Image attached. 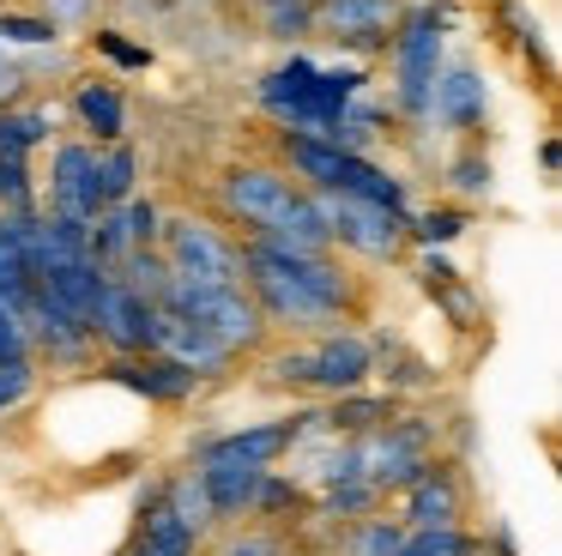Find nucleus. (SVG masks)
<instances>
[{
  "label": "nucleus",
  "instance_id": "1",
  "mask_svg": "<svg viewBox=\"0 0 562 556\" xmlns=\"http://www.w3.org/2000/svg\"><path fill=\"white\" fill-rule=\"evenodd\" d=\"M158 309L170 314H188L194 326H206L224 351H255L260 333H267V314L255 309L243 285H194V278H176L158 290Z\"/></svg>",
  "mask_w": 562,
  "mask_h": 556
},
{
  "label": "nucleus",
  "instance_id": "2",
  "mask_svg": "<svg viewBox=\"0 0 562 556\" xmlns=\"http://www.w3.org/2000/svg\"><path fill=\"white\" fill-rule=\"evenodd\" d=\"M441 31H448V7H412L393 24V103L412 121H429V91L441 73Z\"/></svg>",
  "mask_w": 562,
  "mask_h": 556
},
{
  "label": "nucleus",
  "instance_id": "3",
  "mask_svg": "<svg viewBox=\"0 0 562 556\" xmlns=\"http://www.w3.org/2000/svg\"><path fill=\"white\" fill-rule=\"evenodd\" d=\"M164 260L176 278H194V285H243V248L224 236L206 218H164L158 224Z\"/></svg>",
  "mask_w": 562,
  "mask_h": 556
},
{
  "label": "nucleus",
  "instance_id": "4",
  "mask_svg": "<svg viewBox=\"0 0 562 556\" xmlns=\"http://www.w3.org/2000/svg\"><path fill=\"white\" fill-rule=\"evenodd\" d=\"M296 193H303V181H296L291 169H279V164H236L231 176H224L218 200H224V212H231L236 224H248L260 236V230L284 224V212H291Z\"/></svg>",
  "mask_w": 562,
  "mask_h": 556
},
{
  "label": "nucleus",
  "instance_id": "5",
  "mask_svg": "<svg viewBox=\"0 0 562 556\" xmlns=\"http://www.w3.org/2000/svg\"><path fill=\"white\" fill-rule=\"evenodd\" d=\"M321 212H327V230L339 248L363 254V260H393L405 248V224L393 212L369 200H351V193H321Z\"/></svg>",
  "mask_w": 562,
  "mask_h": 556
},
{
  "label": "nucleus",
  "instance_id": "6",
  "mask_svg": "<svg viewBox=\"0 0 562 556\" xmlns=\"http://www.w3.org/2000/svg\"><path fill=\"white\" fill-rule=\"evenodd\" d=\"M151 309H158V302H146L139 290H127L122 278L103 273L86 326H91V338H103V345L115 351V357H139V351H151Z\"/></svg>",
  "mask_w": 562,
  "mask_h": 556
},
{
  "label": "nucleus",
  "instance_id": "7",
  "mask_svg": "<svg viewBox=\"0 0 562 556\" xmlns=\"http://www.w3.org/2000/svg\"><path fill=\"white\" fill-rule=\"evenodd\" d=\"M243 248L255 254V260H267L272 273H284V278H291V285H296V290H303V297H315L321 309L333 314V321H339V314H345V309H351V302H357L351 278H345L339 266L327 260V254H296V248H279V242H267V236H248Z\"/></svg>",
  "mask_w": 562,
  "mask_h": 556
},
{
  "label": "nucleus",
  "instance_id": "8",
  "mask_svg": "<svg viewBox=\"0 0 562 556\" xmlns=\"http://www.w3.org/2000/svg\"><path fill=\"white\" fill-rule=\"evenodd\" d=\"M49 212L55 218H79V224H91L98 212H110L103 205V188H98V145H61L49 164Z\"/></svg>",
  "mask_w": 562,
  "mask_h": 556
},
{
  "label": "nucleus",
  "instance_id": "9",
  "mask_svg": "<svg viewBox=\"0 0 562 556\" xmlns=\"http://www.w3.org/2000/svg\"><path fill=\"white\" fill-rule=\"evenodd\" d=\"M400 0H315V31H333L339 48H387L400 24Z\"/></svg>",
  "mask_w": 562,
  "mask_h": 556
},
{
  "label": "nucleus",
  "instance_id": "10",
  "mask_svg": "<svg viewBox=\"0 0 562 556\" xmlns=\"http://www.w3.org/2000/svg\"><path fill=\"white\" fill-rule=\"evenodd\" d=\"M151 351L182 363L188 375H218L224 363H231V351H224L206 326H194L188 314H170V309H151Z\"/></svg>",
  "mask_w": 562,
  "mask_h": 556
},
{
  "label": "nucleus",
  "instance_id": "11",
  "mask_svg": "<svg viewBox=\"0 0 562 556\" xmlns=\"http://www.w3.org/2000/svg\"><path fill=\"white\" fill-rule=\"evenodd\" d=\"M303 435V423H248V430L236 435H218V442H200V466H267V459H279L284 447Z\"/></svg>",
  "mask_w": 562,
  "mask_h": 556
},
{
  "label": "nucleus",
  "instance_id": "12",
  "mask_svg": "<svg viewBox=\"0 0 562 556\" xmlns=\"http://www.w3.org/2000/svg\"><path fill=\"white\" fill-rule=\"evenodd\" d=\"M484 115H490L484 79L472 67H441L436 91H429V121H441L453 133H472V127H484Z\"/></svg>",
  "mask_w": 562,
  "mask_h": 556
},
{
  "label": "nucleus",
  "instance_id": "13",
  "mask_svg": "<svg viewBox=\"0 0 562 556\" xmlns=\"http://www.w3.org/2000/svg\"><path fill=\"white\" fill-rule=\"evenodd\" d=\"M369 363H375V351H369L363 338L333 333V338H321V345L308 351V387H327V393H351V387L369 375Z\"/></svg>",
  "mask_w": 562,
  "mask_h": 556
},
{
  "label": "nucleus",
  "instance_id": "14",
  "mask_svg": "<svg viewBox=\"0 0 562 556\" xmlns=\"http://www.w3.org/2000/svg\"><path fill=\"white\" fill-rule=\"evenodd\" d=\"M103 375H115L122 387H134V393H146V399H188L200 381V375H188L182 363L158 357V351H151V357H115Z\"/></svg>",
  "mask_w": 562,
  "mask_h": 556
},
{
  "label": "nucleus",
  "instance_id": "15",
  "mask_svg": "<svg viewBox=\"0 0 562 556\" xmlns=\"http://www.w3.org/2000/svg\"><path fill=\"white\" fill-rule=\"evenodd\" d=\"M260 478H267V466H200L212 514H243V508H255Z\"/></svg>",
  "mask_w": 562,
  "mask_h": 556
},
{
  "label": "nucleus",
  "instance_id": "16",
  "mask_svg": "<svg viewBox=\"0 0 562 556\" xmlns=\"http://www.w3.org/2000/svg\"><path fill=\"white\" fill-rule=\"evenodd\" d=\"M412 490V520L417 526H453L460 520V483H453V471H436L429 466L417 483H405Z\"/></svg>",
  "mask_w": 562,
  "mask_h": 556
},
{
  "label": "nucleus",
  "instance_id": "17",
  "mask_svg": "<svg viewBox=\"0 0 562 556\" xmlns=\"http://www.w3.org/2000/svg\"><path fill=\"white\" fill-rule=\"evenodd\" d=\"M74 109H79V121H86L91 133H98V145H115L127 133V109H122V91L115 85H79L74 91Z\"/></svg>",
  "mask_w": 562,
  "mask_h": 556
},
{
  "label": "nucleus",
  "instance_id": "18",
  "mask_svg": "<svg viewBox=\"0 0 562 556\" xmlns=\"http://www.w3.org/2000/svg\"><path fill=\"white\" fill-rule=\"evenodd\" d=\"M49 133H55L49 109H0V152L31 157L43 140H49Z\"/></svg>",
  "mask_w": 562,
  "mask_h": 556
},
{
  "label": "nucleus",
  "instance_id": "19",
  "mask_svg": "<svg viewBox=\"0 0 562 556\" xmlns=\"http://www.w3.org/2000/svg\"><path fill=\"white\" fill-rule=\"evenodd\" d=\"M134 181H139V157L127 140H115L110 152H98V188H103V205H122L134 200Z\"/></svg>",
  "mask_w": 562,
  "mask_h": 556
},
{
  "label": "nucleus",
  "instance_id": "20",
  "mask_svg": "<svg viewBox=\"0 0 562 556\" xmlns=\"http://www.w3.org/2000/svg\"><path fill=\"white\" fill-rule=\"evenodd\" d=\"M164 508H170V514L182 520L194 538L212 526V520H218V514H212V502H206V483H200V471H182V478H170V490H164Z\"/></svg>",
  "mask_w": 562,
  "mask_h": 556
},
{
  "label": "nucleus",
  "instance_id": "21",
  "mask_svg": "<svg viewBox=\"0 0 562 556\" xmlns=\"http://www.w3.org/2000/svg\"><path fill=\"white\" fill-rule=\"evenodd\" d=\"M139 532H146V551H164V556H194V544H200L194 532H188L164 502H146V514H139Z\"/></svg>",
  "mask_w": 562,
  "mask_h": 556
},
{
  "label": "nucleus",
  "instance_id": "22",
  "mask_svg": "<svg viewBox=\"0 0 562 556\" xmlns=\"http://www.w3.org/2000/svg\"><path fill=\"white\" fill-rule=\"evenodd\" d=\"M260 24L279 43H296V36H315V0H260Z\"/></svg>",
  "mask_w": 562,
  "mask_h": 556
},
{
  "label": "nucleus",
  "instance_id": "23",
  "mask_svg": "<svg viewBox=\"0 0 562 556\" xmlns=\"http://www.w3.org/2000/svg\"><path fill=\"white\" fill-rule=\"evenodd\" d=\"M321 423L369 435V430H381V423H393V399H357V393H339V405H333Z\"/></svg>",
  "mask_w": 562,
  "mask_h": 556
},
{
  "label": "nucleus",
  "instance_id": "24",
  "mask_svg": "<svg viewBox=\"0 0 562 556\" xmlns=\"http://www.w3.org/2000/svg\"><path fill=\"white\" fill-rule=\"evenodd\" d=\"M393 556H477V544L460 526H417Z\"/></svg>",
  "mask_w": 562,
  "mask_h": 556
},
{
  "label": "nucleus",
  "instance_id": "25",
  "mask_svg": "<svg viewBox=\"0 0 562 556\" xmlns=\"http://www.w3.org/2000/svg\"><path fill=\"white\" fill-rule=\"evenodd\" d=\"M115 212H122V230H127L134 248H158V224H164L158 205H151V200H122Z\"/></svg>",
  "mask_w": 562,
  "mask_h": 556
},
{
  "label": "nucleus",
  "instance_id": "26",
  "mask_svg": "<svg viewBox=\"0 0 562 556\" xmlns=\"http://www.w3.org/2000/svg\"><path fill=\"white\" fill-rule=\"evenodd\" d=\"M448 181H453V193H465V200L490 193V157H484V152H460V157L448 164Z\"/></svg>",
  "mask_w": 562,
  "mask_h": 556
},
{
  "label": "nucleus",
  "instance_id": "27",
  "mask_svg": "<svg viewBox=\"0 0 562 556\" xmlns=\"http://www.w3.org/2000/svg\"><path fill=\"white\" fill-rule=\"evenodd\" d=\"M375 483H363V478H345V483H327V496H321V508L327 514H363V508H375Z\"/></svg>",
  "mask_w": 562,
  "mask_h": 556
},
{
  "label": "nucleus",
  "instance_id": "28",
  "mask_svg": "<svg viewBox=\"0 0 562 556\" xmlns=\"http://www.w3.org/2000/svg\"><path fill=\"white\" fill-rule=\"evenodd\" d=\"M400 544H405V532L393 526V520H363L357 538H351V556H393Z\"/></svg>",
  "mask_w": 562,
  "mask_h": 556
},
{
  "label": "nucleus",
  "instance_id": "29",
  "mask_svg": "<svg viewBox=\"0 0 562 556\" xmlns=\"http://www.w3.org/2000/svg\"><path fill=\"white\" fill-rule=\"evenodd\" d=\"M0 36H7V43H55V19H19V12H0Z\"/></svg>",
  "mask_w": 562,
  "mask_h": 556
},
{
  "label": "nucleus",
  "instance_id": "30",
  "mask_svg": "<svg viewBox=\"0 0 562 556\" xmlns=\"http://www.w3.org/2000/svg\"><path fill=\"white\" fill-rule=\"evenodd\" d=\"M460 230H465V212H424V218H417V230H412V236L436 248V242H453Z\"/></svg>",
  "mask_w": 562,
  "mask_h": 556
},
{
  "label": "nucleus",
  "instance_id": "31",
  "mask_svg": "<svg viewBox=\"0 0 562 556\" xmlns=\"http://www.w3.org/2000/svg\"><path fill=\"white\" fill-rule=\"evenodd\" d=\"M98 48L115 60V67H151V48H139V43H127L122 31H98Z\"/></svg>",
  "mask_w": 562,
  "mask_h": 556
},
{
  "label": "nucleus",
  "instance_id": "32",
  "mask_svg": "<svg viewBox=\"0 0 562 556\" xmlns=\"http://www.w3.org/2000/svg\"><path fill=\"white\" fill-rule=\"evenodd\" d=\"M31 393V363H0V411H13Z\"/></svg>",
  "mask_w": 562,
  "mask_h": 556
},
{
  "label": "nucleus",
  "instance_id": "33",
  "mask_svg": "<svg viewBox=\"0 0 562 556\" xmlns=\"http://www.w3.org/2000/svg\"><path fill=\"white\" fill-rule=\"evenodd\" d=\"M255 508L260 514H279V508H296V483H284V478H260V490H255Z\"/></svg>",
  "mask_w": 562,
  "mask_h": 556
},
{
  "label": "nucleus",
  "instance_id": "34",
  "mask_svg": "<svg viewBox=\"0 0 562 556\" xmlns=\"http://www.w3.org/2000/svg\"><path fill=\"white\" fill-rule=\"evenodd\" d=\"M272 381H291V387H308V351H284L272 363Z\"/></svg>",
  "mask_w": 562,
  "mask_h": 556
},
{
  "label": "nucleus",
  "instance_id": "35",
  "mask_svg": "<svg viewBox=\"0 0 562 556\" xmlns=\"http://www.w3.org/2000/svg\"><path fill=\"white\" fill-rule=\"evenodd\" d=\"M218 556H279V544L272 538H236V544H224Z\"/></svg>",
  "mask_w": 562,
  "mask_h": 556
},
{
  "label": "nucleus",
  "instance_id": "36",
  "mask_svg": "<svg viewBox=\"0 0 562 556\" xmlns=\"http://www.w3.org/2000/svg\"><path fill=\"white\" fill-rule=\"evenodd\" d=\"M134 556H164V551H146V544H139V551H134Z\"/></svg>",
  "mask_w": 562,
  "mask_h": 556
}]
</instances>
